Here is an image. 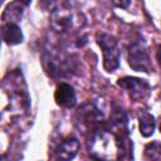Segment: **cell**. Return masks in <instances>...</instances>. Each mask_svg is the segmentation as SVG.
<instances>
[{"instance_id": "13", "label": "cell", "mask_w": 161, "mask_h": 161, "mask_svg": "<svg viewBox=\"0 0 161 161\" xmlns=\"http://www.w3.org/2000/svg\"><path fill=\"white\" fill-rule=\"evenodd\" d=\"M145 158L147 160H161V143L151 142L145 147Z\"/></svg>"}, {"instance_id": "4", "label": "cell", "mask_w": 161, "mask_h": 161, "mask_svg": "<svg viewBox=\"0 0 161 161\" xmlns=\"http://www.w3.org/2000/svg\"><path fill=\"white\" fill-rule=\"evenodd\" d=\"M128 64L133 70L148 73L152 69L147 50L138 43L128 47Z\"/></svg>"}, {"instance_id": "5", "label": "cell", "mask_w": 161, "mask_h": 161, "mask_svg": "<svg viewBox=\"0 0 161 161\" xmlns=\"http://www.w3.org/2000/svg\"><path fill=\"white\" fill-rule=\"evenodd\" d=\"M117 84L121 88H123L125 91H127L133 99L143 98L147 94V92L150 91V84L145 79H140V78H136V77L119 78Z\"/></svg>"}, {"instance_id": "9", "label": "cell", "mask_w": 161, "mask_h": 161, "mask_svg": "<svg viewBox=\"0 0 161 161\" xmlns=\"http://www.w3.org/2000/svg\"><path fill=\"white\" fill-rule=\"evenodd\" d=\"M3 40L8 45H16L23 42L24 35L20 26L15 23H5L1 29Z\"/></svg>"}, {"instance_id": "17", "label": "cell", "mask_w": 161, "mask_h": 161, "mask_svg": "<svg viewBox=\"0 0 161 161\" xmlns=\"http://www.w3.org/2000/svg\"><path fill=\"white\" fill-rule=\"evenodd\" d=\"M160 131H161V125H160Z\"/></svg>"}, {"instance_id": "10", "label": "cell", "mask_w": 161, "mask_h": 161, "mask_svg": "<svg viewBox=\"0 0 161 161\" xmlns=\"http://www.w3.org/2000/svg\"><path fill=\"white\" fill-rule=\"evenodd\" d=\"M109 130H112V132H118V135L127 133V117L122 108L117 107L113 109L109 118Z\"/></svg>"}, {"instance_id": "11", "label": "cell", "mask_w": 161, "mask_h": 161, "mask_svg": "<svg viewBox=\"0 0 161 161\" xmlns=\"http://www.w3.org/2000/svg\"><path fill=\"white\" fill-rule=\"evenodd\" d=\"M138 123H140V132L143 137H150L153 135L156 121L155 117L148 113V112H142L138 117Z\"/></svg>"}, {"instance_id": "6", "label": "cell", "mask_w": 161, "mask_h": 161, "mask_svg": "<svg viewBox=\"0 0 161 161\" xmlns=\"http://www.w3.org/2000/svg\"><path fill=\"white\" fill-rule=\"evenodd\" d=\"M54 99H55V103L60 107H64V108L73 107L77 102L74 88L68 83H60L55 89Z\"/></svg>"}, {"instance_id": "8", "label": "cell", "mask_w": 161, "mask_h": 161, "mask_svg": "<svg viewBox=\"0 0 161 161\" xmlns=\"http://www.w3.org/2000/svg\"><path fill=\"white\" fill-rule=\"evenodd\" d=\"M79 150V142L75 137H67L64 138L59 146L57 147V158L60 160H70L73 158Z\"/></svg>"}, {"instance_id": "12", "label": "cell", "mask_w": 161, "mask_h": 161, "mask_svg": "<svg viewBox=\"0 0 161 161\" xmlns=\"http://www.w3.org/2000/svg\"><path fill=\"white\" fill-rule=\"evenodd\" d=\"M23 3L21 1H13L10 3L3 13V21L4 23H15L21 18L23 14Z\"/></svg>"}, {"instance_id": "2", "label": "cell", "mask_w": 161, "mask_h": 161, "mask_svg": "<svg viewBox=\"0 0 161 161\" xmlns=\"http://www.w3.org/2000/svg\"><path fill=\"white\" fill-rule=\"evenodd\" d=\"M97 43L102 49L103 54V67L107 72H113L119 65V49L117 40L106 33L98 34Z\"/></svg>"}, {"instance_id": "16", "label": "cell", "mask_w": 161, "mask_h": 161, "mask_svg": "<svg viewBox=\"0 0 161 161\" xmlns=\"http://www.w3.org/2000/svg\"><path fill=\"white\" fill-rule=\"evenodd\" d=\"M19 1H21L23 4H25V5H28V4H30V1L31 0H19Z\"/></svg>"}, {"instance_id": "1", "label": "cell", "mask_w": 161, "mask_h": 161, "mask_svg": "<svg viewBox=\"0 0 161 161\" xmlns=\"http://www.w3.org/2000/svg\"><path fill=\"white\" fill-rule=\"evenodd\" d=\"M117 143L112 135L104 130L92 131L89 138V155L94 158L109 160L117 157Z\"/></svg>"}, {"instance_id": "15", "label": "cell", "mask_w": 161, "mask_h": 161, "mask_svg": "<svg viewBox=\"0 0 161 161\" xmlns=\"http://www.w3.org/2000/svg\"><path fill=\"white\" fill-rule=\"evenodd\" d=\"M157 60H158L160 67H161V45H158V48H157Z\"/></svg>"}, {"instance_id": "14", "label": "cell", "mask_w": 161, "mask_h": 161, "mask_svg": "<svg viewBox=\"0 0 161 161\" xmlns=\"http://www.w3.org/2000/svg\"><path fill=\"white\" fill-rule=\"evenodd\" d=\"M112 4L116 6V8H119V9H127L131 4V0H112Z\"/></svg>"}, {"instance_id": "7", "label": "cell", "mask_w": 161, "mask_h": 161, "mask_svg": "<svg viewBox=\"0 0 161 161\" xmlns=\"http://www.w3.org/2000/svg\"><path fill=\"white\" fill-rule=\"evenodd\" d=\"M77 116L79 118V122L84 125L87 128H91L98 123V119L101 117V113L98 108L92 103H86L82 107H79Z\"/></svg>"}, {"instance_id": "3", "label": "cell", "mask_w": 161, "mask_h": 161, "mask_svg": "<svg viewBox=\"0 0 161 161\" xmlns=\"http://www.w3.org/2000/svg\"><path fill=\"white\" fill-rule=\"evenodd\" d=\"M84 21H80V15L78 13H74L70 9H58L52 13L50 16V24L53 29L58 33H65L70 31L75 28L82 26Z\"/></svg>"}]
</instances>
